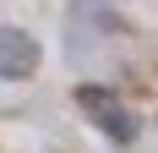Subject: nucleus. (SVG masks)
Returning <instances> with one entry per match:
<instances>
[{
	"label": "nucleus",
	"instance_id": "1",
	"mask_svg": "<svg viewBox=\"0 0 158 153\" xmlns=\"http://www.w3.org/2000/svg\"><path fill=\"white\" fill-rule=\"evenodd\" d=\"M77 109H82V115H87L109 142H136V131H142L136 115L120 104V93L104 88V82H82V88H77Z\"/></svg>",
	"mask_w": 158,
	"mask_h": 153
},
{
	"label": "nucleus",
	"instance_id": "2",
	"mask_svg": "<svg viewBox=\"0 0 158 153\" xmlns=\"http://www.w3.org/2000/svg\"><path fill=\"white\" fill-rule=\"evenodd\" d=\"M44 66V44L33 38L27 28H0V82H27L33 71Z\"/></svg>",
	"mask_w": 158,
	"mask_h": 153
}]
</instances>
